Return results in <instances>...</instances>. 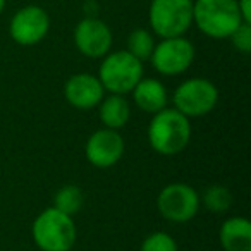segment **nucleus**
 Listing matches in <instances>:
<instances>
[{
	"instance_id": "3",
	"label": "nucleus",
	"mask_w": 251,
	"mask_h": 251,
	"mask_svg": "<svg viewBox=\"0 0 251 251\" xmlns=\"http://www.w3.org/2000/svg\"><path fill=\"white\" fill-rule=\"evenodd\" d=\"M31 234L42 251H71L77 236L73 217L53 206L38 213L31 226Z\"/></svg>"
},
{
	"instance_id": "4",
	"label": "nucleus",
	"mask_w": 251,
	"mask_h": 251,
	"mask_svg": "<svg viewBox=\"0 0 251 251\" xmlns=\"http://www.w3.org/2000/svg\"><path fill=\"white\" fill-rule=\"evenodd\" d=\"M143 77V62L127 50L107 53L100 64L98 79L105 91L114 95H127Z\"/></svg>"
},
{
	"instance_id": "6",
	"label": "nucleus",
	"mask_w": 251,
	"mask_h": 251,
	"mask_svg": "<svg viewBox=\"0 0 251 251\" xmlns=\"http://www.w3.org/2000/svg\"><path fill=\"white\" fill-rule=\"evenodd\" d=\"M174 108L188 119L203 117L215 108L219 101V90L210 79L191 77L176 88L172 95Z\"/></svg>"
},
{
	"instance_id": "16",
	"label": "nucleus",
	"mask_w": 251,
	"mask_h": 251,
	"mask_svg": "<svg viewBox=\"0 0 251 251\" xmlns=\"http://www.w3.org/2000/svg\"><path fill=\"white\" fill-rule=\"evenodd\" d=\"M53 208L59 212L66 213L69 217H74L76 213L81 212L84 206V193L79 186L76 184H67L60 188L53 196Z\"/></svg>"
},
{
	"instance_id": "8",
	"label": "nucleus",
	"mask_w": 251,
	"mask_h": 251,
	"mask_svg": "<svg viewBox=\"0 0 251 251\" xmlns=\"http://www.w3.org/2000/svg\"><path fill=\"white\" fill-rule=\"evenodd\" d=\"M195 55V47L188 38L174 36V38H162L160 43H155L150 62L162 76H179L191 67Z\"/></svg>"
},
{
	"instance_id": "12",
	"label": "nucleus",
	"mask_w": 251,
	"mask_h": 251,
	"mask_svg": "<svg viewBox=\"0 0 251 251\" xmlns=\"http://www.w3.org/2000/svg\"><path fill=\"white\" fill-rule=\"evenodd\" d=\"M103 93L105 90L98 76L88 73L74 74L64 84V97L67 103L79 110H90L93 107H98Z\"/></svg>"
},
{
	"instance_id": "22",
	"label": "nucleus",
	"mask_w": 251,
	"mask_h": 251,
	"mask_svg": "<svg viewBox=\"0 0 251 251\" xmlns=\"http://www.w3.org/2000/svg\"><path fill=\"white\" fill-rule=\"evenodd\" d=\"M4 7H5V0H0V14L4 12Z\"/></svg>"
},
{
	"instance_id": "1",
	"label": "nucleus",
	"mask_w": 251,
	"mask_h": 251,
	"mask_svg": "<svg viewBox=\"0 0 251 251\" xmlns=\"http://www.w3.org/2000/svg\"><path fill=\"white\" fill-rule=\"evenodd\" d=\"M191 140V122L176 108H162L148 124V143L157 153L174 157Z\"/></svg>"
},
{
	"instance_id": "20",
	"label": "nucleus",
	"mask_w": 251,
	"mask_h": 251,
	"mask_svg": "<svg viewBox=\"0 0 251 251\" xmlns=\"http://www.w3.org/2000/svg\"><path fill=\"white\" fill-rule=\"evenodd\" d=\"M234 49L239 50L241 53L251 52V23H241L237 29L229 36Z\"/></svg>"
},
{
	"instance_id": "13",
	"label": "nucleus",
	"mask_w": 251,
	"mask_h": 251,
	"mask_svg": "<svg viewBox=\"0 0 251 251\" xmlns=\"http://www.w3.org/2000/svg\"><path fill=\"white\" fill-rule=\"evenodd\" d=\"M133 101L138 108H141L147 114H157L162 108L167 107L169 95L164 83H160L155 77H141L140 83L133 88Z\"/></svg>"
},
{
	"instance_id": "10",
	"label": "nucleus",
	"mask_w": 251,
	"mask_h": 251,
	"mask_svg": "<svg viewBox=\"0 0 251 251\" xmlns=\"http://www.w3.org/2000/svg\"><path fill=\"white\" fill-rule=\"evenodd\" d=\"M126 150L124 138L115 129H97L84 145L86 158L98 169H108L122 158Z\"/></svg>"
},
{
	"instance_id": "9",
	"label": "nucleus",
	"mask_w": 251,
	"mask_h": 251,
	"mask_svg": "<svg viewBox=\"0 0 251 251\" xmlns=\"http://www.w3.org/2000/svg\"><path fill=\"white\" fill-rule=\"evenodd\" d=\"M50 29V18L40 5H26L19 9L11 19L9 33L18 45L33 47L40 43Z\"/></svg>"
},
{
	"instance_id": "5",
	"label": "nucleus",
	"mask_w": 251,
	"mask_h": 251,
	"mask_svg": "<svg viewBox=\"0 0 251 251\" xmlns=\"http://www.w3.org/2000/svg\"><path fill=\"white\" fill-rule=\"evenodd\" d=\"M148 21L160 38L184 36L193 25V0H151Z\"/></svg>"
},
{
	"instance_id": "7",
	"label": "nucleus",
	"mask_w": 251,
	"mask_h": 251,
	"mask_svg": "<svg viewBox=\"0 0 251 251\" xmlns=\"http://www.w3.org/2000/svg\"><path fill=\"white\" fill-rule=\"evenodd\" d=\"M200 195L193 186L186 182L167 184L157 198V208L169 222L184 224L195 219L200 212Z\"/></svg>"
},
{
	"instance_id": "17",
	"label": "nucleus",
	"mask_w": 251,
	"mask_h": 251,
	"mask_svg": "<svg viewBox=\"0 0 251 251\" xmlns=\"http://www.w3.org/2000/svg\"><path fill=\"white\" fill-rule=\"evenodd\" d=\"M232 193L220 184L210 186L205 189L203 196H200V203H203V206L212 213H226L232 206Z\"/></svg>"
},
{
	"instance_id": "19",
	"label": "nucleus",
	"mask_w": 251,
	"mask_h": 251,
	"mask_svg": "<svg viewBox=\"0 0 251 251\" xmlns=\"http://www.w3.org/2000/svg\"><path fill=\"white\" fill-rule=\"evenodd\" d=\"M140 251H179L177 243L171 234L164 232V230H157L151 232L150 236L145 237L141 243Z\"/></svg>"
},
{
	"instance_id": "15",
	"label": "nucleus",
	"mask_w": 251,
	"mask_h": 251,
	"mask_svg": "<svg viewBox=\"0 0 251 251\" xmlns=\"http://www.w3.org/2000/svg\"><path fill=\"white\" fill-rule=\"evenodd\" d=\"M98 105H100V121L108 129L117 131L129 122L131 107L124 95L110 93V97L101 98Z\"/></svg>"
},
{
	"instance_id": "21",
	"label": "nucleus",
	"mask_w": 251,
	"mask_h": 251,
	"mask_svg": "<svg viewBox=\"0 0 251 251\" xmlns=\"http://www.w3.org/2000/svg\"><path fill=\"white\" fill-rule=\"evenodd\" d=\"M251 0H237V7H239L241 18L244 23H251V7H250Z\"/></svg>"
},
{
	"instance_id": "14",
	"label": "nucleus",
	"mask_w": 251,
	"mask_h": 251,
	"mask_svg": "<svg viewBox=\"0 0 251 251\" xmlns=\"http://www.w3.org/2000/svg\"><path fill=\"white\" fill-rule=\"evenodd\" d=\"M219 239L224 251H251V222L244 217H230L220 226Z\"/></svg>"
},
{
	"instance_id": "18",
	"label": "nucleus",
	"mask_w": 251,
	"mask_h": 251,
	"mask_svg": "<svg viewBox=\"0 0 251 251\" xmlns=\"http://www.w3.org/2000/svg\"><path fill=\"white\" fill-rule=\"evenodd\" d=\"M153 49H155V38L148 29L136 28L127 36V52L133 57H136L138 60H141V62L150 60Z\"/></svg>"
},
{
	"instance_id": "2",
	"label": "nucleus",
	"mask_w": 251,
	"mask_h": 251,
	"mask_svg": "<svg viewBox=\"0 0 251 251\" xmlns=\"http://www.w3.org/2000/svg\"><path fill=\"white\" fill-rule=\"evenodd\" d=\"M193 23L203 35L215 40L229 38L241 25L237 0H196L193 2Z\"/></svg>"
},
{
	"instance_id": "11",
	"label": "nucleus",
	"mask_w": 251,
	"mask_h": 251,
	"mask_svg": "<svg viewBox=\"0 0 251 251\" xmlns=\"http://www.w3.org/2000/svg\"><path fill=\"white\" fill-rule=\"evenodd\" d=\"M74 43L84 57L100 59L110 52L112 31L100 19L86 18L77 23L74 29Z\"/></svg>"
}]
</instances>
